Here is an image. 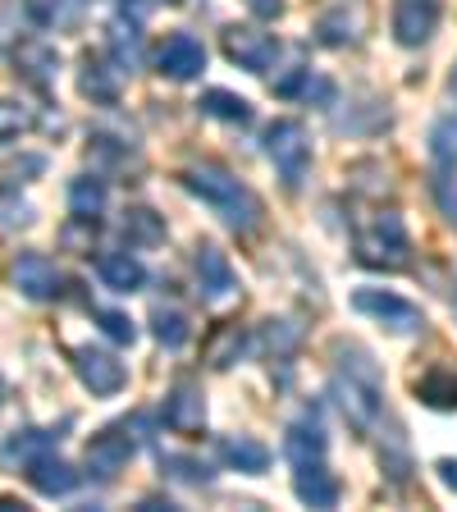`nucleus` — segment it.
<instances>
[{"label":"nucleus","mask_w":457,"mask_h":512,"mask_svg":"<svg viewBox=\"0 0 457 512\" xmlns=\"http://www.w3.org/2000/svg\"><path fill=\"white\" fill-rule=\"evenodd\" d=\"M339 371H334V398H339L343 416L357 430H371L380 416V366L371 362V352L362 343H334Z\"/></svg>","instance_id":"nucleus-1"},{"label":"nucleus","mask_w":457,"mask_h":512,"mask_svg":"<svg viewBox=\"0 0 457 512\" xmlns=\"http://www.w3.org/2000/svg\"><path fill=\"white\" fill-rule=\"evenodd\" d=\"M183 188L197 192L206 206H215V211L224 215V224L238 229V234H247V229L261 224V202H256V192L247 188V183H238V174H229L224 165H215V160H202V165L183 170Z\"/></svg>","instance_id":"nucleus-2"},{"label":"nucleus","mask_w":457,"mask_h":512,"mask_svg":"<svg viewBox=\"0 0 457 512\" xmlns=\"http://www.w3.org/2000/svg\"><path fill=\"white\" fill-rule=\"evenodd\" d=\"M412 243H407V229L394 211H380L371 224L357 229V261L362 266H380V270H403L412 261Z\"/></svg>","instance_id":"nucleus-3"},{"label":"nucleus","mask_w":457,"mask_h":512,"mask_svg":"<svg viewBox=\"0 0 457 512\" xmlns=\"http://www.w3.org/2000/svg\"><path fill=\"white\" fill-rule=\"evenodd\" d=\"M266 156L279 170V179L288 188H298L311 170V133L302 128V119H275L266 128Z\"/></svg>","instance_id":"nucleus-4"},{"label":"nucleus","mask_w":457,"mask_h":512,"mask_svg":"<svg viewBox=\"0 0 457 512\" xmlns=\"http://www.w3.org/2000/svg\"><path fill=\"white\" fill-rule=\"evenodd\" d=\"M371 32V5L366 0H330L316 14V42L320 46H357Z\"/></svg>","instance_id":"nucleus-5"},{"label":"nucleus","mask_w":457,"mask_h":512,"mask_svg":"<svg viewBox=\"0 0 457 512\" xmlns=\"http://www.w3.org/2000/svg\"><path fill=\"white\" fill-rule=\"evenodd\" d=\"M352 307L362 311V316H375L380 325H389L394 334L426 330V316H421V307H412V302L398 298V293H389V288H357V293H352Z\"/></svg>","instance_id":"nucleus-6"},{"label":"nucleus","mask_w":457,"mask_h":512,"mask_svg":"<svg viewBox=\"0 0 457 512\" xmlns=\"http://www.w3.org/2000/svg\"><path fill=\"white\" fill-rule=\"evenodd\" d=\"M10 279H14V288H19L23 298H32V302H51V298L64 293V275L55 270L51 256H42V252H19L14 256Z\"/></svg>","instance_id":"nucleus-7"},{"label":"nucleus","mask_w":457,"mask_h":512,"mask_svg":"<svg viewBox=\"0 0 457 512\" xmlns=\"http://www.w3.org/2000/svg\"><path fill=\"white\" fill-rule=\"evenodd\" d=\"M224 55L243 64V69H252V74H266L279 55V42L270 32L252 28V23H234V28H224Z\"/></svg>","instance_id":"nucleus-8"},{"label":"nucleus","mask_w":457,"mask_h":512,"mask_svg":"<svg viewBox=\"0 0 457 512\" xmlns=\"http://www.w3.org/2000/svg\"><path fill=\"white\" fill-rule=\"evenodd\" d=\"M74 371L96 398H110V394H119V389L128 384L124 362H119L115 352H106V348H78L74 352Z\"/></svg>","instance_id":"nucleus-9"},{"label":"nucleus","mask_w":457,"mask_h":512,"mask_svg":"<svg viewBox=\"0 0 457 512\" xmlns=\"http://www.w3.org/2000/svg\"><path fill=\"white\" fill-rule=\"evenodd\" d=\"M156 69L165 78H174V83H192L206 69V46L192 32H170L156 51Z\"/></svg>","instance_id":"nucleus-10"},{"label":"nucleus","mask_w":457,"mask_h":512,"mask_svg":"<svg viewBox=\"0 0 457 512\" xmlns=\"http://www.w3.org/2000/svg\"><path fill=\"white\" fill-rule=\"evenodd\" d=\"M192 270H197V288H202V298L215 302V307H220V302H229L238 293L234 266H229V256H224L215 243L197 247V256H192Z\"/></svg>","instance_id":"nucleus-11"},{"label":"nucleus","mask_w":457,"mask_h":512,"mask_svg":"<svg viewBox=\"0 0 457 512\" xmlns=\"http://www.w3.org/2000/svg\"><path fill=\"white\" fill-rule=\"evenodd\" d=\"M133 448H138V444L128 439V426L101 430V435H92V444H87V471H92L96 480H115L119 471L128 467Z\"/></svg>","instance_id":"nucleus-12"},{"label":"nucleus","mask_w":457,"mask_h":512,"mask_svg":"<svg viewBox=\"0 0 457 512\" xmlns=\"http://www.w3.org/2000/svg\"><path fill=\"white\" fill-rule=\"evenodd\" d=\"M439 0H394V37L398 46H426L439 28Z\"/></svg>","instance_id":"nucleus-13"},{"label":"nucleus","mask_w":457,"mask_h":512,"mask_svg":"<svg viewBox=\"0 0 457 512\" xmlns=\"http://www.w3.org/2000/svg\"><path fill=\"white\" fill-rule=\"evenodd\" d=\"M165 426L188 439H197L206 430V398L192 380H179L170 389V398H165Z\"/></svg>","instance_id":"nucleus-14"},{"label":"nucleus","mask_w":457,"mask_h":512,"mask_svg":"<svg viewBox=\"0 0 457 512\" xmlns=\"http://www.w3.org/2000/svg\"><path fill=\"white\" fill-rule=\"evenodd\" d=\"M14 74L32 87H51L55 78H60V55H55V46L42 42V37H23V42L14 46Z\"/></svg>","instance_id":"nucleus-15"},{"label":"nucleus","mask_w":457,"mask_h":512,"mask_svg":"<svg viewBox=\"0 0 457 512\" xmlns=\"http://www.w3.org/2000/svg\"><path fill=\"white\" fill-rule=\"evenodd\" d=\"M28 480H32V490L46 494V499H60V494H69L78 485V471L69 467V462H60L46 448V453H37V458H28Z\"/></svg>","instance_id":"nucleus-16"},{"label":"nucleus","mask_w":457,"mask_h":512,"mask_svg":"<svg viewBox=\"0 0 457 512\" xmlns=\"http://www.w3.org/2000/svg\"><path fill=\"white\" fill-rule=\"evenodd\" d=\"M96 275H101L106 288H115V293H138L147 284V270H142V261L133 252H106L96 261Z\"/></svg>","instance_id":"nucleus-17"},{"label":"nucleus","mask_w":457,"mask_h":512,"mask_svg":"<svg viewBox=\"0 0 457 512\" xmlns=\"http://www.w3.org/2000/svg\"><path fill=\"white\" fill-rule=\"evenodd\" d=\"M220 458H224V467L247 471V476H261V471L270 467V448L252 435H224L220 439Z\"/></svg>","instance_id":"nucleus-18"},{"label":"nucleus","mask_w":457,"mask_h":512,"mask_svg":"<svg viewBox=\"0 0 457 512\" xmlns=\"http://www.w3.org/2000/svg\"><path fill=\"white\" fill-rule=\"evenodd\" d=\"M293 494H298L307 508H334V503H339V480L320 467V462H311V467H298Z\"/></svg>","instance_id":"nucleus-19"},{"label":"nucleus","mask_w":457,"mask_h":512,"mask_svg":"<svg viewBox=\"0 0 457 512\" xmlns=\"http://www.w3.org/2000/svg\"><path fill=\"white\" fill-rule=\"evenodd\" d=\"M119 78H124V69L115 60H101V55H87L83 60V92L92 101H101V106H115L119 101Z\"/></svg>","instance_id":"nucleus-20"},{"label":"nucleus","mask_w":457,"mask_h":512,"mask_svg":"<svg viewBox=\"0 0 457 512\" xmlns=\"http://www.w3.org/2000/svg\"><path fill=\"white\" fill-rule=\"evenodd\" d=\"M284 458L293 467H311V462L325 458V430L316 421H298V426H288L284 435Z\"/></svg>","instance_id":"nucleus-21"},{"label":"nucleus","mask_w":457,"mask_h":512,"mask_svg":"<svg viewBox=\"0 0 457 512\" xmlns=\"http://www.w3.org/2000/svg\"><path fill=\"white\" fill-rule=\"evenodd\" d=\"M119 234L133 247H156V243H165V220L156 211H147V206H128L124 220H119Z\"/></svg>","instance_id":"nucleus-22"},{"label":"nucleus","mask_w":457,"mask_h":512,"mask_svg":"<svg viewBox=\"0 0 457 512\" xmlns=\"http://www.w3.org/2000/svg\"><path fill=\"white\" fill-rule=\"evenodd\" d=\"M197 106H202V115L224 119V124H238V128L252 124V106H247V96L224 92V87H211V92H206Z\"/></svg>","instance_id":"nucleus-23"},{"label":"nucleus","mask_w":457,"mask_h":512,"mask_svg":"<svg viewBox=\"0 0 457 512\" xmlns=\"http://www.w3.org/2000/svg\"><path fill=\"white\" fill-rule=\"evenodd\" d=\"M106 32H110L106 42H110V55H115V64H119V69H133V64L142 60V32H138V23L124 14V19H115Z\"/></svg>","instance_id":"nucleus-24"},{"label":"nucleus","mask_w":457,"mask_h":512,"mask_svg":"<svg viewBox=\"0 0 457 512\" xmlns=\"http://www.w3.org/2000/svg\"><path fill=\"white\" fill-rule=\"evenodd\" d=\"M69 211L74 215H101L106 211V179H96V174H83V179L69 183Z\"/></svg>","instance_id":"nucleus-25"},{"label":"nucleus","mask_w":457,"mask_h":512,"mask_svg":"<svg viewBox=\"0 0 457 512\" xmlns=\"http://www.w3.org/2000/svg\"><path fill=\"white\" fill-rule=\"evenodd\" d=\"M243 352H247V334L238 330V325H224L211 339V348H206V362H211L215 371H224V366H234Z\"/></svg>","instance_id":"nucleus-26"},{"label":"nucleus","mask_w":457,"mask_h":512,"mask_svg":"<svg viewBox=\"0 0 457 512\" xmlns=\"http://www.w3.org/2000/svg\"><path fill=\"white\" fill-rule=\"evenodd\" d=\"M151 325H156V339L165 348H183L188 343V316L179 307H156L151 311Z\"/></svg>","instance_id":"nucleus-27"},{"label":"nucleus","mask_w":457,"mask_h":512,"mask_svg":"<svg viewBox=\"0 0 457 512\" xmlns=\"http://www.w3.org/2000/svg\"><path fill=\"white\" fill-rule=\"evenodd\" d=\"M416 394H421V403H430V407H457V375L430 371L426 380L416 384Z\"/></svg>","instance_id":"nucleus-28"},{"label":"nucleus","mask_w":457,"mask_h":512,"mask_svg":"<svg viewBox=\"0 0 457 512\" xmlns=\"http://www.w3.org/2000/svg\"><path fill=\"white\" fill-rule=\"evenodd\" d=\"M430 160L435 165H457V115H444L430 128Z\"/></svg>","instance_id":"nucleus-29"},{"label":"nucleus","mask_w":457,"mask_h":512,"mask_svg":"<svg viewBox=\"0 0 457 512\" xmlns=\"http://www.w3.org/2000/svg\"><path fill=\"white\" fill-rule=\"evenodd\" d=\"M430 188H435L439 215H444L448 224H457V165H435V179H430Z\"/></svg>","instance_id":"nucleus-30"},{"label":"nucleus","mask_w":457,"mask_h":512,"mask_svg":"<svg viewBox=\"0 0 457 512\" xmlns=\"http://www.w3.org/2000/svg\"><path fill=\"white\" fill-rule=\"evenodd\" d=\"M55 439H60L55 430H23V435H14L10 444H5V453H10V458H23V462H28V458H37V453H46Z\"/></svg>","instance_id":"nucleus-31"},{"label":"nucleus","mask_w":457,"mask_h":512,"mask_svg":"<svg viewBox=\"0 0 457 512\" xmlns=\"http://www.w3.org/2000/svg\"><path fill=\"white\" fill-rule=\"evenodd\" d=\"M261 339H266V348L275 352V357H288V352L298 348L302 330L293 325V320H266V330H261Z\"/></svg>","instance_id":"nucleus-32"},{"label":"nucleus","mask_w":457,"mask_h":512,"mask_svg":"<svg viewBox=\"0 0 457 512\" xmlns=\"http://www.w3.org/2000/svg\"><path fill=\"white\" fill-rule=\"evenodd\" d=\"M28 128H32L28 106H19V101H5V96H0V142H14V138H23Z\"/></svg>","instance_id":"nucleus-33"},{"label":"nucleus","mask_w":457,"mask_h":512,"mask_svg":"<svg viewBox=\"0 0 457 512\" xmlns=\"http://www.w3.org/2000/svg\"><path fill=\"white\" fill-rule=\"evenodd\" d=\"M96 325H101V334L115 343H133L138 339V325L124 316V311H96Z\"/></svg>","instance_id":"nucleus-34"},{"label":"nucleus","mask_w":457,"mask_h":512,"mask_svg":"<svg viewBox=\"0 0 457 512\" xmlns=\"http://www.w3.org/2000/svg\"><path fill=\"white\" fill-rule=\"evenodd\" d=\"M92 160L101 165V170H106V165H119V170H124L128 160H133V151L115 138H92Z\"/></svg>","instance_id":"nucleus-35"},{"label":"nucleus","mask_w":457,"mask_h":512,"mask_svg":"<svg viewBox=\"0 0 457 512\" xmlns=\"http://www.w3.org/2000/svg\"><path fill=\"white\" fill-rule=\"evenodd\" d=\"M165 467H170L179 480H188V485H206V480H211V471L192 458H165Z\"/></svg>","instance_id":"nucleus-36"},{"label":"nucleus","mask_w":457,"mask_h":512,"mask_svg":"<svg viewBox=\"0 0 457 512\" xmlns=\"http://www.w3.org/2000/svg\"><path fill=\"white\" fill-rule=\"evenodd\" d=\"M247 10L261 14V19H279V14H284V0H247Z\"/></svg>","instance_id":"nucleus-37"},{"label":"nucleus","mask_w":457,"mask_h":512,"mask_svg":"<svg viewBox=\"0 0 457 512\" xmlns=\"http://www.w3.org/2000/svg\"><path fill=\"white\" fill-rule=\"evenodd\" d=\"M439 480H444L448 490L457 494V458H444V462H439Z\"/></svg>","instance_id":"nucleus-38"},{"label":"nucleus","mask_w":457,"mask_h":512,"mask_svg":"<svg viewBox=\"0 0 457 512\" xmlns=\"http://www.w3.org/2000/svg\"><path fill=\"white\" fill-rule=\"evenodd\" d=\"M448 87H453V96H457V64H453V78H448Z\"/></svg>","instance_id":"nucleus-39"},{"label":"nucleus","mask_w":457,"mask_h":512,"mask_svg":"<svg viewBox=\"0 0 457 512\" xmlns=\"http://www.w3.org/2000/svg\"><path fill=\"white\" fill-rule=\"evenodd\" d=\"M0 398H5V380H0Z\"/></svg>","instance_id":"nucleus-40"},{"label":"nucleus","mask_w":457,"mask_h":512,"mask_svg":"<svg viewBox=\"0 0 457 512\" xmlns=\"http://www.w3.org/2000/svg\"><path fill=\"white\" fill-rule=\"evenodd\" d=\"M165 5H174V0H165Z\"/></svg>","instance_id":"nucleus-41"}]
</instances>
